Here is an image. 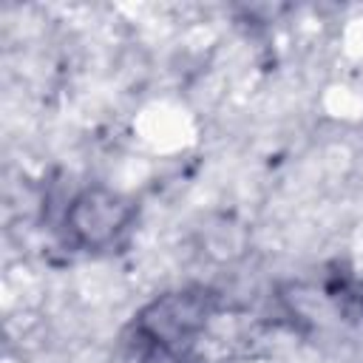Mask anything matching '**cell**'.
<instances>
[{
    "label": "cell",
    "mask_w": 363,
    "mask_h": 363,
    "mask_svg": "<svg viewBox=\"0 0 363 363\" xmlns=\"http://www.w3.org/2000/svg\"><path fill=\"white\" fill-rule=\"evenodd\" d=\"M125 218H128V204H122L111 193H85L71 210V224L85 244L108 241L125 224Z\"/></svg>",
    "instance_id": "1"
}]
</instances>
